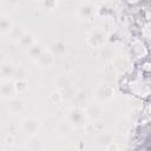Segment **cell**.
<instances>
[{"label": "cell", "instance_id": "cell-1", "mask_svg": "<svg viewBox=\"0 0 151 151\" xmlns=\"http://www.w3.org/2000/svg\"><path fill=\"white\" fill-rule=\"evenodd\" d=\"M85 119H86V113L84 110H81L79 107H73L68 111L67 120H68V124H71V125H74L77 127L83 126Z\"/></svg>", "mask_w": 151, "mask_h": 151}, {"label": "cell", "instance_id": "cell-2", "mask_svg": "<svg viewBox=\"0 0 151 151\" xmlns=\"http://www.w3.org/2000/svg\"><path fill=\"white\" fill-rule=\"evenodd\" d=\"M39 126H40V122H39V119H37L34 117H28V118L24 119V122H22V130L29 136L37 134Z\"/></svg>", "mask_w": 151, "mask_h": 151}, {"label": "cell", "instance_id": "cell-3", "mask_svg": "<svg viewBox=\"0 0 151 151\" xmlns=\"http://www.w3.org/2000/svg\"><path fill=\"white\" fill-rule=\"evenodd\" d=\"M104 41H105V34L99 29L93 31L87 39V42L91 47H100L104 44Z\"/></svg>", "mask_w": 151, "mask_h": 151}, {"label": "cell", "instance_id": "cell-4", "mask_svg": "<svg viewBox=\"0 0 151 151\" xmlns=\"http://www.w3.org/2000/svg\"><path fill=\"white\" fill-rule=\"evenodd\" d=\"M15 93H17L15 86L11 81L6 80V81L0 84V94H1V97H4V98H13Z\"/></svg>", "mask_w": 151, "mask_h": 151}, {"label": "cell", "instance_id": "cell-5", "mask_svg": "<svg viewBox=\"0 0 151 151\" xmlns=\"http://www.w3.org/2000/svg\"><path fill=\"white\" fill-rule=\"evenodd\" d=\"M37 61H39V64L42 67H48L53 64L54 61V54L47 51H42V53L40 54V57L37 59Z\"/></svg>", "mask_w": 151, "mask_h": 151}, {"label": "cell", "instance_id": "cell-6", "mask_svg": "<svg viewBox=\"0 0 151 151\" xmlns=\"http://www.w3.org/2000/svg\"><path fill=\"white\" fill-rule=\"evenodd\" d=\"M78 14L83 18V19H88L92 17L93 14V6L90 2H84L79 6L78 8Z\"/></svg>", "mask_w": 151, "mask_h": 151}, {"label": "cell", "instance_id": "cell-7", "mask_svg": "<svg viewBox=\"0 0 151 151\" xmlns=\"http://www.w3.org/2000/svg\"><path fill=\"white\" fill-rule=\"evenodd\" d=\"M15 66L12 63H4L0 67V73L5 78H13Z\"/></svg>", "mask_w": 151, "mask_h": 151}, {"label": "cell", "instance_id": "cell-8", "mask_svg": "<svg viewBox=\"0 0 151 151\" xmlns=\"http://www.w3.org/2000/svg\"><path fill=\"white\" fill-rule=\"evenodd\" d=\"M8 109L12 113H18L24 109V100L20 98H11Z\"/></svg>", "mask_w": 151, "mask_h": 151}, {"label": "cell", "instance_id": "cell-9", "mask_svg": "<svg viewBox=\"0 0 151 151\" xmlns=\"http://www.w3.org/2000/svg\"><path fill=\"white\" fill-rule=\"evenodd\" d=\"M12 29V20L7 15H0V32L8 33Z\"/></svg>", "mask_w": 151, "mask_h": 151}, {"label": "cell", "instance_id": "cell-10", "mask_svg": "<svg viewBox=\"0 0 151 151\" xmlns=\"http://www.w3.org/2000/svg\"><path fill=\"white\" fill-rule=\"evenodd\" d=\"M19 42H20V45H22V46L29 47L31 45L34 44V37H33V34H32L31 32H24L22 35H21L20 39H19Z\"/></svg>", "mask_w": 151, "mask_h": 151}, {"label": "cell", "instance_id": "cell-11", "mask_svg": "<svg viewBox=\"0 0 151 151\" xmlns=\"http://www.w3.org/2000/svg\"><path fill=\"white\" fill-rule=\"evenodd\" d=\"M96 96H97V98L99 100H105V99H107V98H110L112 96V90L110 87H107V86H101V87L98 88Z\"/></svg>", "mask_w": 151, "mask_h": 151}, {"label": "cell", "instance_id": "cell-12", "mask_svg": "<svg viewBox=\"0 0 151 151\" xmlns=\"http://www.w3.org/2000/svg\"><path fill=\"white\" fill-rule=\"evenodd\" d=\"M51 51L53 52V54H57V55H63L66 51V46L63 41H55L51 45Z\"/></svg>", "mask_w": 151, "mask_h": 151}, {"label": "cell", "instance_id": "cell-13", "mask_svg": "<svg viewBox=\"0 0 151 151\" xmlns=\"http://www.w3.org/2000/svg\"><path fill=\"white\" fill-rule=\"evenodd\" d=\"M42 51H44V48H42L41 45H39V44H33V45L29 46L28 53H29V55H31L32 59H35V60H37V59L40 57V54L42 53Z\"/></svg>", "mask_w": 151, "mask_h": 151}, {"label": "cell", "instance_id": "cell-14", "mask_svg": "<svg viewBox=\"0 0 151 151\" xmlns=\"http://www.w3.org/2000/svg\"><path fill=\"white\" fill-rule=\"evenodd\" d=\"M86 114L90 116L92 119H98V118L101 117V109H100V106H98V105H91V106L87 109Z\"/></svg>", "mask_w": 151, "mask_h": 151}, {"label": "cell", "instance_id": "cell-15", "mask_svg": "<svg viewBox=\"0 0 151 151\" xmlns=\"http://www.w3.org/2000/svg\"><path fill=\"white\" fill-rule=\"evenodd\" d=\"M26 77V70L22 67V66H19V67H15L14 70V74H13V78H15L17 80H24Z\"/></svg>", "mask_w": 151, "mask_h": 151}, {"label": "cell", "instance_id": "cell-16", "mask_svg": "<svg viewBox=\"0 0 151 151\" xmlns=\"http://www.w3.org/2000/svg\"><path fill=\"white\" fill-rule=\"evenodd\" d=\"M14 86H15L17 92H19V93H22V92H25L27 90V85H26V81L25 80H17V83L14 84Z\"/></svg>", "mask_w": 151, "mask_h": 151}, {"label": "cell", "instance_id": "cell-17", "mask_svg": "<svg viewBox=\"0 0 151 151\" xmlns=\"http://www.w3.org/2000/svg\"><path fill=\"white\" fill-rule=\"evenodd\" d=\"M42 5L47 9H54L57 6V0H42Z\"/></svg>", "mask_w": 151, "mask_h": 151}, {"label": "cell", "instance_id": "cell-18", "mask_svg": "<svg viewBox=\"0 0 151 151\" xmlns=\"http://www.w3.org/2000/svg\"><path fill=\"white\" fill-rule=\"evenodd\" d=\"M19 1L20 0H7V2H9L12 5H17V4H19Z\"/></svg>", "mask_w": 151, "mask_h": 151}, {"label": "cell", "instance_id": "cell-19", "mask_svg": "<svg viewBox=\"0 0 151 151\" xmlns=\"http://www.w3.org/2000/svg\"><path fill=\"white\" fill-rule=\"evenodd\" d=\"M0 8H1V0H0Z\"/></svg>", "mask_w": 151, "mask_h": 151}]
</instances>
